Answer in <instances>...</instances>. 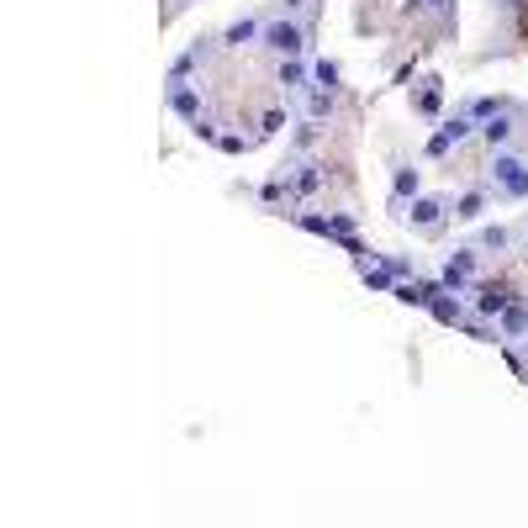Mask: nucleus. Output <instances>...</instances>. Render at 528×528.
Segmentation results:
<instances>
[{
    "label": "nucleus",
    "instance_id": "1a4fd4ad",
    "mask_svg": "<svg viewBox=\"0 0 528 528\" xmlns=\"http://www.w3.org/2000/svg\"><path fill=\"white\" fill-rule=\"evenodd\" d=\"M507 138H513V127H507V117H502V111H497V117H492V127H486V143H507Z\"/></svg>",
    "mask_w": 528,
    "mask_h": 528
},
{
    "label": "nucleus",
    "instance_id": "0eeeda50",
    "mask_svg": "<svg viewBox=\"0 0 528 528\" xmlns=\"http://www.w3.org/2000/svg\"><path fill=\"white\" fill-rule=\"evenodd\" d=\"M439 212H444L439 201H418V206H412V222H418V228H433V222H439Z\"/></svg>",
    "mask_w": 528,
    "mask_h": 528
},
{
    "label": "nucleus",
    "instance_id": "423d86ee",
    "mask_svg": "<svg viewBox=\"0 0 528 528\" xmlns=\"http://www.w3.org/2000/svg\"><path fill=\"white\" fill-rule=\"evenodd\" d=\"M502 333H528V307H507L502 312Z\"/></svg>",
    "mask_w": 528,
    "mask_h": 528
},
{
    "label": "nucleus",
    "instance_id": "6e6552de",
    "mask_svg": "<svg viewBox=\"0 0 528 528\" xmlns=\"http://www.w3.org/2000/svg\"><path fill=\"white\" fill-rule=\"evenodd\" d=\"M428 296H439V291H433V286H402V291H396V301H407V307H423Z\"/></svg>",
    "mask_w": 528,
    "mask_h": 528
},
{
    "label": "nucleus",
    "instance_id": "f3484780",
    "mask_svg": "<svg viewBox=\"0 0 528 528\" xmlns=\"http://www.w3.org/2000/svg\"><path fill=\"white\" fill-rule=\"evenodd\" d=\"M423 6H449V0H423Z\"/></svg>",
    "mask_w": 528,
    "mask_h": 528
},
{
    "label": "nucleus",
    "instance_id": "f8f14e48",
    "mask_svg": "<svg viewBox=\"0 0 528 528\" xmlns=\"http://www.w3.org/2000/svg\"><path fill=\"white\" fill-rule=\"evenodd\" d=\"M481 249H507V233L502 228H486V233H481Z\"/></svg>",
    "mask_w": 528,
    "mask_h": 528
},
{
    "label": "nucleus",
    "instance_id": "20e7f679",
    "mask_svg": "<svg viewBox=\"0 0 528 528\" xmlns=\"http://www.w3.org/2000/svg\"><path fill=\"white\" fill-rule=\"evenodd\" d=\"M470 270H476V254H470V249H460L455 259H449V270H444V286H465V280H470Z\"/></svg>",
    "mask_w": 528,
    "mask_h": 528
},
{
    "label": "nucleus",
    "instance_id": "7ed1b4c3",
    "mask_svg": "<svg viewBox=\"0 0 528 528\" xmlns=\"http://www.w3.org/2000/svg\"><path fill=\"white\" fill-rule=\"evenodd\" d=\"M264 37H270V48H280V53H296L301 48V27H291V22H275Z\"/></svg>",
    "mask_w": 528,
    "mask_h": 528
},
{
    "label": "nucleus",
    "instance_id": "2eb2a0df",
    "mask_svg": "<svg viewBox=\"0 0 528 528\" xmlns=\"http://www.w3.org/2000/svg\"><path fill=\"white\" fill-rule=\"evenodd\" d=\"M455 217H465V222H470V217H481V196H465V201H460V212Z\"/></svg>",
    "mask_w": 528,
    "mask_h": 528
},
{
    "label": "nucleus",
    "instance_id": "9b49d317",
    "mask_svg": "<svg viewBox=\"0 0 528 528\" xmlns=\"http://www.w3.org/2000/svg\"><path fill=\"white\" fill-rule=\"evenodd\" d=\"M433 317H439V323H460V307H455V301H444V296H439V301H433Z\"/></svg>",
    "mask_w": 528,
    "mask_h": 528
},
{
    "label": "nucleus",
    "instance_id": "9d476101",
    "mask_svg": "<svg viewBox=\"0 0 528 528\" xmlns=\"http://www.w3.org/2000/svg\"><path fill=\"white\" fill-rule=\"evenodd\" d=\"M412 191H418V169H402V175H396V201L412 196Z\"/></svg>",
    "mask_w": 528,
    "mask_h": 528
},
{
    "label": "nucleus",
    "instance_id": "dca6fc26",
    "mask_svg": "<svg viewBox=\"0 0 528 528\" xmlns=\"http://www.w3.org/2000/svg\"><path fill=\"white\" fill-rule=\"evenodd\" d=\"M254 32H259V27H254V22H238V27H233V32H228V43H243V37H254Z\"/></svg>",
    "mask_w": 528,
    "mask_h": 528
},
{
    "label": "nucleus",
    "instance_id": "f03ea898",
    "mask_svg": "<svg viewBox=\"0 0 528 528\" xmlns=\"http://www.w3.org/2000/svg\"><path fill=\"white\" fill-rule=\"evenodd\" d=\"M465 132H470V122H465V117H455V122H449V127L428 143V154H449L455 143H465Z\"/></svg>",
    "mask_w": 528,
    "mask_h": 528
},
{
    "label": "nucleus",
    "instance_id": "ddd939ff",
    "mask_svg": "<svg viewBox=\"0 0 528 528\" xmlns=\"http://www.w3.org/2000/svg\"><path fill=\"white\" fill-rule=\"evenodd\" d=\"M391 275H396L391 264H386V270H365V280H370V286H375V291H386V286H391Z\"/></svg>",
    "mask_w": 528,
    "mask_h": 528
},
{
    "label": "nucleus",
    "instance_id": "39448f33",
    "mask_svg": "<svg viewBox=\"0 0 528 528\" xmlns=\"http://www.w3.org/2000/svg\"><path fill=\"white\" fill-rule=\"evenodd\" d=\"M481 312H486V317H502L507 312V291L502 286H481Z\"/></svg>",
    "mask_w": 528,
    "mask_h": 528
},
{
    "label": "nucleus",
    "instance_id": "f257e3e1",
    "mask_svg": "<svg viewBox=\"0 0 528 528\" xmlns=\"http://www.w3.org/2000/svg\"><path fill=\"white\" fill-rule=\"evenodd\" d=\"M497 180H502L507 196H528V164L513 159V154H502V159H497Z\"/></svg>",
    "mask_w": 528,
    "mask_h": 528
},
{
    "label": "nucleus",
    "instance_id": "4468645a",
    "mask_svg": "<svg viewBox=\"0 0 528 528\" xmlns=\"http://www.w3.org/2000/svg\"><path fill=\"white\" fill-rule=\"evenodd\" d=\"M169 101H175V111H185V117H196V96H191V90H175V96H169Z\"/></svg>",
    "mask_w": 528,
    "mask_h": 528
}]
</instances>
